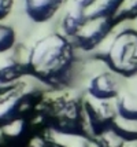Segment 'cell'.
Instances as JSON below:
<instances>
[{
    "label": "cell",
    "mask_w": 137,
    "mask_h": 147,
    "mask_svg": "<svg viewBox=\"0 0 137 147\" xmlns=\"http://www.w3.org/2000/svg\"><path fill=\"white\" fill-rule=\"evenodd\" d=\"M117 117L115 103H111V100H98L93 98L84 100V118L88 136L98 138L110 131Z\"/></svg>",
    "instance_id": "277c9868"
},
{
    "label": "cell",
    "mask_w": 137,
    "mask_h": 147,
    "mask_svg": "<svg viewBox=\"0 0 137 147\" xmlns=\"http://www.w3.org/2000/svg\"><path fill=\"white\" fill-rule=\"evenodd\" d=\"M122 147H137V140H125Z\"/></svg>",
    "instance_id": "44dd1931"
},
{
    "label": "cell",
    "mask_w": 137,
    "mask_h": 147,
    "mask_svg": "<svg viewBox=\"0 0 137 147\" xmlns=\"http://www.w3.org/2000/svg\"><path fill=\"white\" fill-rule=\"evenodd\" d=\"M122 85L119 81V76L111 70L100 71L88 81L86 91L89 98L98 100H112L117 99L122 92Z\"/></svg>",
    "instance_id": "8992f818"
},
{
    "label": "cell",
    "mask_w": 137,
    "mask_h": 147,
    "mask_svg": "<svg viewBox=\"0 0 137 147\" xmlns=\"http://www.w3.org/2000/svg\"><path fill=\"white\" fill-rule=\"evenodd\" d=\"M22 99H23L22 94L21 92H15L13 90L0 96V124L1 125L18 118L17 113L19 111V107L22 105Z\"/></svg>",
    "instance_id": "9c48e42d"
},
{
    "label": "cell",
    "mask_w": 137,
    "mask_h": 147,
    "mask_svg": "<svg viewBox=\"0 0 137 147\" xmlns=\"http://www.w3.org/2000/svg\"><path fill=\"white\" fill-rule=\"evenodd\" d=\"M103 62L119 77H137V30L122 29L114 36L102 54Z\"/></svg>",
    "instance_id": "7a4b0ae2"
},
{
    "label": "cell",
    "mask_w": 137,
    "mask_h": 147,
    "mask_svg": "<svg viewBox=\"0 0 137 147\" xmlns=\"http://www.w3.org/2000/svg\"><path fill=\"white\" fill-rule=\"evenodd\" d=\"M125 140L119 138L112 129L104 132L98 138H95V142L92 143V147H122Z\"/></svg>",
    "instance_id": "9a60e30c"
},
{
    "label": "cell",
    "mask_w": 137,
    "mask_h": 147,
    "mask_svg": "<svg viewBox=\"0 0 137 147\" xmlns=\"http://www.w3.org/2000/svg\"><path fill=\"white\" fill-rule=\"evenodd\" d=\"M76 47L63 33H51L37 40L27 55V67L41 81L67 83L76 67Z\"/></svg>",
    "instance_id": "6da1fadb"
},
{
    "label": "cell",
    "mask_w": 137,
    "mask_h": 147,
    "mask_svg": "<svg viewBox=\"0 0 137 147\" xmlns=\"http://www.w3.org/2000/svg\"><path fill=\"white\" fill-rule=\"evenodd\" d=\"M13 88H14L13 81H8V80H4L3 77H0V96L7 94L8 91H11Z\"/></svg>",
    "instance_id": "ffe728a7"
},
{
    "label": "cell",
    "mask_w": 137,
    "mask_h": 147,
    "mask_svg": "<svg viewBox=\"0 0 137 147\" xmlns=\"http://www.w3.org/2000/svg\"><path fill=\"white\" fill-rule=\"evenodd\" d=\"M117 25L114 18H95L88 19L84 28L72 38V43L76 48L81 51H92L102 44L108 37L114 26Z\"/></svg>",
    "instance_id": "5b68a950"
},
{
    "label": "cell",
    "mask_w": 137,
    "mask_h": 147,
    "mask_svg": "<svg viewBox=\"0 0 137 147\" xmlns=\"http://www.w3.org/2000/svg\"><path fill=\"white\" fill-rule=\"evenodd\" d=\"M3 139H4V136H3V134H1V131H0V144L3 143Z\"/></svg>",
    "instance_id": "603a6c76"
},
{
    "label": "cell",
    "mask_w": 137,
    "mask_h": 147,
    "mask_svg": "<svg viewBox=\"0 0 137 147\" xmlns=\"http://www.w3.org/2000/svg\"><path fill=\"white\" fill-rule=\"evenodd\" d=\"M134 18H137V0H124L114 17L115 24H121L124 21H130Z\"/></svg>",
    "instance_id": "5bb4252c"
},
{
    "label": "cell",
    "mask_w": 137,
    "mask_h": 147,
    "mask_svg": "<svg viewBox=\"0 0 137 147\" xmlns=\"http://www.w3.org/2000/svg\"><path fill=\"white\" fill-rule=\"evenodd\" d=\"M115 109L119 117L137 120V95L132 91H122L115 99Z\"/></svg>",
    "instance_id": "30bf717a"
},
{
    "label": "cell",
    "mask_w": 137,
    "mask_h": 147,
    "mask_svg": "<svg viewBox=\"0 0 137 147\" xmlns=\"http://www.w3.org/2000/svg\"><path fill=\"white\" fill-rule=\"evenodd\" d=\"M124 0H96L95 4L86 11L88 19L114 18Z\"/></svg>",
    "instance_id": "8fae6325"
},
{
    "label": "cell",
    "mask_w": 137,
    "mask_h": 147,
    "mask_svg": "<svg viewBox=\"0 0 137 147\" xmlns=\"http://www.w3.org/2000/svg\"><path fill=\"white\" fill-rule=\"evenodd\" d=\"M65 0H25L26 14L36 22H45L58 13Z\"/></svg>",
    "instance_id": "52a82bcc"
},
{
    "label": "cell",
    "mask_w": 137,
    "mask_h": 147,
    "mask_svg": "<svg viewBox=\"0 0 137 147\" xmlns=\"http://www.w3.org/2000/svg\"><path fill=\"white\" fill-rule=\"evenodd\" d=\"M136 78H137V77H136ZM129 91H132L133 94H136V95H137V80L132 84V87H130V90H129Z\"/></svg>",
    "instance_id": "7402d4cb"
},
{
    "label": "cell",
    "mask_w": 137,
    "mask_h": 147,
    "mask_svg": "<svg viewBox=\"0 0 137 147\" xmlns=\"http://www.w3.org/2000/svg\"><path fill=\"white\" fill-rule=\"evenodd\" d=\"M25 129V121L22 118H15L0 127V131L4 138H18Z\"/></svg>",
    "instance_id": "2e32d148"
},
{
    "label": "cell",
    "mask_w": 137,
    "mask_h": 147,
    "mask_svg": "<svg viewBox=\"0 0 137 147\" xmlns=\"http://www.w3.org/2000/svg\"><path fill=\"white\" fill-rule=\"evenodd\" d=\"M111 129L124 140H137V120H128L118 115Z\"/></svg>",
    "instance_id": "4fadbf2b"
},
{
    "label": "cell",
    "mask_w": 137,
    "mask_h": 147,
    "mask_svg": "<svg viewBox=\"0 0 137 147\" xmlns=\"http://www.w3.org/2000/svg\"><path fill=\"white\" fill-rule=\"evenodd\" d=\"M13 6V0H0V19L8 15Z\"/></svg>",
    "instance_id": "d6986e66"
},
{
    "label": "cell",
    "mask_w": 137,
    "mask_h": 147,
    "mask_svg": "<svg viewBox=\"0 0 137 147\" xmlns=\"http://www.w3.org/2000/svg\"><path fill=\"white\" fill-rule=\"evenodd\" d=\"M48 135H49L48 140L53 143L56 147H92V144L86 139V136H82V135L60 134V132L51 131V129H49Z\"/></svg>",
    "instance_id": "7c38bea8"
},
{
    "label": "cell",
    "mask_w": 137,
    "mask_h": 147,
    "mask_svg": "<svg viewBox=\"0 0 137 147\" xmlns=\"http://www.w3.org/2000/svg\"><path fill=\"white\" fill-rule=\"evenodd\" d=\"M51 131L67 135H86L84 118V100L77 99H60L52 111Z\"/></svg>",
    "instance_id": "3957f363"
},
{
    "label": "cell",
    "mask_w": 137,
    "mask_h": 147,
    "mask_svg": "<svg viewBox=\"0 0 137 147\" xmlns=\"http://www.w3.org/2000/svg\"><path fill=\"white\" fill-rule=\"evenodd\" d=\"M86 22H88L86 11L69 6L66 14L62 18V32L66 37L72 40L74 36H77V33L84 28Z\"/></svg>",
    "instance_id": "ba28073f"
},
{
    "label": "cell",
    "mask_w": 137,
    "mask_h": 147,
    "mask_svg": "<svg viewBox=\"0 0 137 147\" xmlns=\"http://www.w3.org/2000/svg\"><path fill=\"white\" fill-rule=\"evenodd\" d=\"M70 1V6L76 7V8H80V10H84V11H88L96 0H69Z\"/></svg>",
    "instance_id": "ac0fdd59"
},
{
    "label": "cell",
    "mask_w": 137,
    "mask_h": 147,
    "mask_svg": "<svg viewBox=\"0 0 137 147\" xmlns=\"http://www.w3.org/2000/svg\"><path fill=\"white\" fill-rule=\"evenodd\" d=\"M14 41H15L14 30L10 26L0 24V54L10 51V48L14 45Z\"/></svg>",
    "instance_id": "e0dca14e"
}]
</instances>
